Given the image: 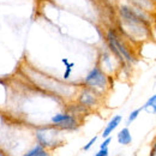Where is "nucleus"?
I'll return each instance as SVG.
<instances>
[{
	"label": "nucleus",
	"instance_id": "nucleus-1",
	"mask_svg": "<svg viewBox=\"0 0 156 156\" xmlns=\"http://www.w3.org/2000/svg\"><path fill=\"white\" fill-rule=\"evenodd\" d=\"M120 16L122 20L125 22L126 27L130 28L131 33L136 35H147L149 33V25L147 23V20H144L142 16H139L138 13H136L133 10H131L127 6H121L120 7Z\"/></svg>",
	"mask_w": 156,
	"mask_h": 156
},
{
	"label": "nucleus",
	"instance_id": "nucleus-2",
	"mask_svg": "<svg viewBox=\"0 0 156 156\" xmlns=\"http://www.w3.org/2000/svg\"><path fill=\"white\" fill-rule=\"evenodd\" d=\"M107 41L108 44L111 47V49L115 53L118 58L122 61H127V62H135L136 59L133 57V54L130 52V49L125 46V43L120 40V37L115 34V31L109 30L107 33Z\"/></svg>",
	"mask_w": 156,
	"mask_h": 156
},
{
	"label": "nucleus",
	"instance_id": "nucleus-3",
	"mask_svg": "<svg viewBox=\"0 0 156 156\" xmlns=\"http://www.w3.org/2000/svg\"><path fill=\"white\" fill-rule=\"evenodd\" d=\"M85 85L91 89V90H105L108 85V78L106 73L100 69V67H94L84 79Z\"/></svg>",
	"mask_w": 156,
	"mask_h": 156
},
{
	"label": "nucleus",
	"instance_id": "nucleus-4",
	"mask_svg": "<svg viewBox=\"0 0 156 156\" xmlns=\"http://www.w3.org/2000/svg\"><path fill=\"white\" fill-rule=\"evenodd\" d=\"M52 124L62 130H76L78 127V120L72 114L58 113L51 119Z\"/></svg>",
	"mask_w": 156,
	"mask_h": 156
},
{
	"label": "nucleus",
	"instance_id": "nucleus-5",
	"mask_svg": "<svg viewBox=\"0 0 156 156\" xmlns=\"http://www.w3.org/2000/svg\"><path fill=\"white\" fill-rule=\"evenodd\" d=\"M57 132L58 131H52L48 129L39 130L36 132V137H37V140L40 142V145H42L43 148L44 147L53 148L54 143H57V139L54 138V136H57Z\"/></svg>",
	"mask_w": 156,
	"mask_h": 156
},
{
	"label": "nucleus",
	"instance_id": "nucleus-6",
	"mask_svg": "<svg viewBox=\"0 0 156 156\" xmlns=\"http://www.w3.org/2000/svg\"><path fill=\"white\" fill-rule=\"evenodd\" d=\"M78 102L80 106L83 107H94L96 103H98V98H96V95H95V91L91 90V89H84L79 98H78Z\"/></svg>",
	"mask_w": 156,
	"mask_h": 156
},
{
	"label": "nucleus",
	"instance_id": "nucleus-7",
	"mask_svg": "<svg viewBox=\"0 0 156 156\" xmlns=\"http://www.w3.org/2000/svg\"><path fill=\"white\" fill-rule=\"evenodd\" d=\"M121 120H122V117H121V115H114V117L109 120V122L107 124V126L105 127V130H103V132H102V137L106 138V137L111 136V133L120 125Z\"/></svg>",
	"mask_w": 156,
	"mask_h": 156
},
{
	"label": "nucleus",
	"instance_id": "nucleus-8",
	"mask_svg": "<svg viewBox=\"0 0 156 156\" xmlns=\"http://www.w3.org/2000/svg\"><path fill=\"white\" fill-rule=\"evenodd\" d=\"M117 138H118L119 144H121V145H129V144H131V142H132L131 132H130V130H129L127 127L121 129V130L118 132Z\"/></svg>",
	"mask_w": 156,
	"mask_h": 156
},
{
	"label": "nucleus",
	"instance_id": "nucleus-9",
	"mask_svg": "<svg viewBox=\"0 0 156 156\" xmlns=\"http://www.w3.org/2000/svg\"><path fill=\"white\" fill-rule=\"evenodd\" d=\"M23 156H51L47 151H46V149L42 147V145H36V147H34L33 149H30L27 154H24Z\"/></svg>",
	"mask_w": 156,
	"mask_h": 156
},
{
	"label": "nucleus",
	"instance_id": "nucleus-10",
	"mask_svg": "<svg viewBox=\"0 0 156 156\" xmlns=\"http://www.w3.org/2000/svg\"><path fill=\"white\" fill-rule=\"evenodd\" d=\"M151 108V113H156V95H153L151 98H148V101L144 103V106L142 107V109H149Z\"/></svg>",
	"mask_w": 156,
	"mask_h": 156
},
{
	"label": "nucleus",
	"instance_id": "nucleus-11",
	"mask_svg": "<svg viewBox=\"0 0 156 156\" xmlns=\"http://www.w3.org/2000/svg\"><path fill=\"white\" fill-rule=\"evenodd\" d=\"M61 61H62V64L66 66V70H65V73H64V78L67 79V78L70 77L71 72H72V69H73V66H75V62H69V60L66 58H64Z\"/></svg>",
	"mask_w": 156,
	"mask_h": 156
},
{
	"label": "nucleus",
	"instance_id": "nucleus-12",
	"mask_svg": "<svg viewBox=\"0 0 156 156\" xmlns=\"http://www.w3.org/2000/svg\"><path fill=\"white\" fill-rule=\"evenodd\" d=\"M140 111H142V107L140 108H137L135 111H132L131 113H130V115L127 118V124H131V122H133L135 120H136L138 115H139V113H140Z\"/></svg>",
	"mask_w": 156,
	"mask_h": 156
},
{
	"label": "nucleus",
	"instance_id": "nucleus-13",
	"mask_svg": "<svg viewBox=\"0 0 156 156\" xmlns=\"http://www.w3.org/2000/svg\"><path fill=\"white\" fill-rule=\"evenodd\" d=\"M96 140H98V136L93 137V138H91V139H90V140H89V142L83 147V150H84V151H88V150H89V149L95 144V142H96Z\"/></svg>",
	"mask_w": 156,
	"mask_h": 156
},
{
	"label": "nucleus",
	"instance_id": "nucleus-14",
	"mask_svg": "<svg viewBox=\"0 0 156 156\" xmlns=\"http://www.w3.org/2000/svg\"><path fill=\"white\" fill-rule=\"evenodd\" d=\"M111 142H112V137H106L105 138V140L101 143V145H100V149H105V148H108V145L111 144Z\"/></svg>",
	"mask_w": 156,
	"mask_h": 156
},
{
	"label": "nucleus",
	"instance_id": "nucleus-15",
	"mask_svg": "<svg viewBox=\"0 0 156 156\" xmlns=\"http://www.w3.org/2000/svg\"><path fill=\"white\" fill-rule=\"evenodd\" d=\"M109 155V151H108V148H105V149H100L98 153L94 156H108Z\"/></svg>",
	"mask_w": 156,
	"mask_h": 156
}]
</instances>
